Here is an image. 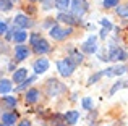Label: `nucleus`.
<instances>
[{
	"mask_svg": "<svg viewBox=\"0 0 128 126\" xmlns=\"http://www.w3.org/2000/svg\"><path fill=\"white\" fill-rule=\"evenodd\" d=\"M75 66L76 65L72 62V58H65V60H60L57 63V68L62 76H72V73L75 71Z\"/></svg>",
	"mask_w": 128,
	"mask_h": 126,
	"instance_id": "f257e3e1",
	"label": "nucleus"
},
{
	"mask_svg": "<svg viewBox=\"0 0 128 126\" xmlns=\"http://www.w3.org/2000/svg\"><path fill=\"white\" fill-rule=\"evenodd\" d=\"M70 32H72V28L63 29V28H60V26H52L50 31H49V34H50V37L55 39V41H62V39H65L66 36L70 34Z\"/></svg>",
	"mask_w": 128,
	"mask_h": 126,
	"instance_id": "f03ea898",
	"label": "nucleus"
},
{
	"mask_svg": "<svg viewBox=\"0 0 128 126\" xmlns=\"http://www.w3.org/2000/svg\"><path fill=\"white\" fill-rule=\"evenodd\" d=\"M107 57H109V60H114V62H123V60H126V58H128V54L123 50V49L112 47Z\"/></svg>",
	"mask_w": 128,
	"mask_h": 126,
	"instance_id": "7ed1b4c3",
	"label": "nucleus"
},
{
	"mask_svg": "<svg viewBox=\"0 0 128 126\" xmlns=\"http://www.w3.org/2000/svg\"><path fill=\"white\" fill-rule=\"evenodd\" d=\"M70 5H72V10H73V13H75L76 16H83L86 13V10H88V3L84 0H72Z\"/></svg>",
	"mask_w": 128,
	"mask_h": 126,
	"instance_id": "20e7f679",
	"label": "nucleus"
},
{
	"mask_svg": "<svg viewBox=\"0 0 128 126\" xmlns=\"http://www.w3.org/2000/svg\"><path fill=\"white\" fill-rule=\"evenodd\" d=\"M83 52H86V54H94V52H97V45H96V37L94 36H91V37H88V41L84 44L81 45Z\"/></svg>",
	"mask_w": 128,
	"mask_h": 126,
	"instance_id": "39448f33",
	"label": "nucleus"
},
{
	"mask_svg": "<svg viewBox=\"0 0 128 126\" xmlns=\"http://www.w3.org/2000/svg\"><path fill=\"white\" fill-rule=\"evenodd\" d=\"M28 57H29V49L26 45H21V44L16 45L15 47V58L16 60L21 62V60H26Z\"/></svg>",
	"mask_w": 128,
	"mask_h": 126,
	"instance_id": "423d86ee",
	"label": "nucleus"
},
{
	"mask_svg": "<svg viewBox=\"0 0 128 126\" xmlns=\"http://www.w3.org/2000/svg\"><path fill=\"white\" fill-rule=\"evenodd\" d=\"M126 71H128V68L125 65H122V66H114V68L104 69L102 74H106V76H120V74H123V73H126Z\"/></svg>",
	"mask_w": 128,
	"mask_h": 126,
	"instance_id": "0eeeda50",
	"label": "nucleus"
},
{
	"mask_svg": "<svg viewBox=\"0 0 128 126\" xmlns=\"http://www.w3.org/2000/svg\"><path fill=\"white\" fill-rule=\"evenodd\" d=\"M32 68H34L36 74H42V73H46L47 68H49V60H47V58H39V60L34 63Z\"/></svg>",
	"mask_w": 128,
	"mask_h": 126,
	"instance_id": "6e6552de",
	"label": "nucleus"
},
{
	"mask_svg": "<svg viewBox=\"0 0 128 126\" xmlns=\"http://www.w3.org/2000/svg\"><path fill=\"white\" fill-rule=\"evenodd\" d=\"M62 89H63V86L58 81H55V79H50L47 82V92H49V95H57Z\"/></svg>",
	"mask_w": 128,
	"mask_h": 126,
	"instance_id": "1a4fd4ad",
	"label": "nucleus"
},
{
	"mask_svg": "<svg viewBox=\"0 0 128 126\" xmlns=\"http://www.w3.org/2000/svg\"><path fill=\"white\" fill-rule=\"evenodd\" d=\"M57 19H58V21H62V23H66V24H78V23H80L78 18H75V16L68 15V13H63V11L58 13Z\"/></svg>",
	"mask_w": 128,
	"mask_h": 126,
	"instance_id": "9d476101",
	"label": "nucleus"
},
{
	"mask_svg": "<svg viewBox=\"0 0 128 126\" xmlns=\"http://www.w3.org/2000/svg\"><path fill=\"white\" fill-rule=\"evenodd\" d=\"M50 50V45L47 41H44V39H41V41H38L34 44V52L36 54H47V52Z\"/></svg>",
	"mask_w": 128,
	"mask_h": 126,
	"instance_id": "9b49d317",
	"label": "nucleus"
},
{
	"mask_svg": "<svg viewBox=\"0 0 128 126\" xmlns=\"http://www.w3.org/2000/svg\"><path fill=\"white\" fill-rule=\"evenodd\" d=\"M13 21H15V24L20 26V28H29V26H31L29 18H28V16H24V15H16Z\"/></svg>",
	"mask_w": 128,
	"mask_h": 126,
	"instance_id": "f8f14e48",
	"label": "nucleus"
},
{
	"mask_svg": "<svg viewBox=\"0 0 128 126\" xmlns=\"http://www.w3.org/2000/svg\"><path fill=\"white\" fill-rule=\"evenodd\" d=\"M39 97H41V92H39L38 89H29V91L26 92V102H28V104H34V102H38Z\"/></svg>",
	"mask_w": 128,
	"mask_h": 126,
	"instance_id": "ddd939ff",
	"label": "nucleus"
},
{
	"mask_svg": "<svg viewBox=\"0 0 128 126\" xmlns=\"http://www.w3.org/2000/svg\"><path fill=\"white\" fill-rule=\"evenodd\" d=\"M18 118L16 113H3L2 115V121H3V126H13Z\"/></svg>",
	"mask_w": 128,
	"mask_h": 126,
	"instance_id": "4468645a",
	"label": "nucleus"
},
{
	"mask_svg": "<svg viewBox=\"0 0 128 126\" xmlns=\"http://www.w3.org/2000/svg\"><path fill=\"white\" fill-rule=\"evenodd\" d=\"M65 120H66V123H68V125H75L76 121L80 120V112H76V110L66 112V113H65Z\"/></svg>",
	"mask_w": 128,
	"mask_h": 126,
	"instance_id": "2eb2a0df",
	"label": "nucleus"
},
{
	"mask_svg": "<svg viewBox=\"0 0 128 126\" xmlns=\"http://www.w3.org/2000/svg\"><path fill=\"white\" fill-rule=\"evenodd\" d=\"M26 76H28V69L20 68V69H16V71L13 73V81L15 82H23L26 79Z\"/></svg>",
	"mask_w": 128,
	"mask_h": 126,
	"instance_id": "dca6fc26",
	"label": "nucleus"
},
{
	"mask_svg": "<svg viewBox=\"0 0 128 126\" xmlns=\"http://www.w3.org/2000/svg\"><path fill=\"white\" fill-rule=\"evenodd\" d=\"M10 91H12V81L0 79V94H8Z\"/></svg>",
	"mask_w": 128,
	"mask_h": 126,
	"instance_id": "f3484780",
	"label": "nucleus"
},
{
	"mask_svg": "<svg viewBox=\"0 0 128 126\" xmlns=\"http://www.w3.org/2000/svg\"><path fill=\"white\" fill-rule=\"evenodd\" d=\"M26 37H28V34H26L24 31H16L15 34H13V41H15L16 44H23V42L26 41Z\"/></svg>",
	"mask_w": 128,
	"mask_h": 126,
	"instance_id": "a211bd4d",
	"label": "nucleus"
},
{
	"mask_svg": "<svg viewBox=\"0 0 128 126\" xmlns=\"http://www.w3.org/2000/svg\"><path fill=\"white\" fill-rule=\"evenodd\" d=\"M55 6L63 11V10H66L70 6V0H55Z\"/></svg>",
	"mask_w": 128,
	"mask_h": 126,
	"instance_id": "6ab92c4d",
	"label": "nucleus"
},
{
	"mask_svg": "<svg viewBox=\"0 0 128 126\" xmlns=\"http://www.w3.org/2000/svg\"><path fill=\"white\" fill-rule=\"evenodd\" d=\"M117 15L123 16V18H128V3L122 5V6H117Z\"/></svg>",
	"mask_w": 128,
	"mask_h": 126,
	"instance_id": "aec40b11",
	"label": "nucleus"
},
{
	"mask_svg": "<svg viewBox=\"0 0 128 126\" xmlns=\"http://www.w3.org/2000/svg\"><path fill=\"white\" fill-rule=\"evenodd\" d=\"M70 58H73L72 62L75 63V65H76V63H81V62H83V55L80 54L78 50H73V52H72V57H70Z\"/></svg>",
	"mask_w": 128,
	"mask_h": 126,
	"instance_id": "412c9836",
	"label": "nucleus"
},
{
	"mask_svg": "<svg viewBox=\"0 0 128 126\" xmlns=\"http://www.w3.org/2000/svg\"><path fill=\"white\" fill-rule=\"evenodd\" d=\"M12 6H13V3L6 2V0H0V10H2V11H10Z\"/></svg>",
	"mask_w": 128,
	"mask_h": 126,
	"instance_id": "4be33fe9",
	"label": "nucleus"
},
{
	"mask_svg": "<svg viewBox=\"0 0 128 126\" xmlns=\"http://www.w3.org/2000/svg\"><path fill=\"white\" fill-rule=\"evenodd\" d=\"M3 100H5V104L8 105V107H15V105H16V99H15V97H10V95H6V97H3Z\"/></svg>",
	"mask_w": 128,
	"mask_h": 126,
	"instance_id": "5701e85b",
	"label": "nucleus"
},
{
	"mask_svg": "<svg viewBox=\"0 0 128 126\" xmlns=\"http://www.w3.org/2000/svg\"><path fill=\"white\" fill-rule=\"evenodd\" d=\"M104 6H106V8L118 6V0H104Z\"/></svg>",
	"mask_w": 128,
	"mask_h": 126,
	"instance_id": "b1692460",
	"label": "nucleus"
},
{
	"mask_svg": "<svg viewBox=\"0 0 128 126\" xmlns=\"http://www.w3.org/2000/svg\"><path fill=\"white\" fill-rule=\"evenodd\" d=\"M91 107H92V100H91V97H84V99H83V108H84V110H89Z\"/></svg>",
	"mask_w": 128,
	"mask_h": 126,
	"instance_id": "393cba45",
	"label": "nucleus"
},
{
	"mask_svg": "<svg viewBox=\"0 0 128 126\" xmlns=\"http://www.w3.org/2000/svg\"><path fill=\"white\" fill-rule=\"evenodd\" d=\"M34 76H32V78H28V81H23V84L21 86H18V87H16V91H23V89H24L26 87V86H28L29 84V82H34Z\"/></svg>",
	"mask_w": 128,
	"mask_h": 126,
	"instance_id": "a878e982",
	"label": "nucleus"
},
{
	"mask_svg": "<svg viewBox=\"0 0 128 126\" xmlns=\"http://www.w3.org/2000/svg\"><path fill=\"white\" fill-rule=\"evenodd\" d=\"M122 87H123V82H122V81L115 82V86H114V87L110 89V95H114V94H115L117 91H118V89H122Z\"/></svg>",
	"mask_w": 128,
	"mask_h": 126,
	"instance_id": "bb28decb",
	"label": "nucleus"
},
{
	"mask_svg": "<svg viewBox=\"0 0 128 126\" xmlns=\"http://www.w3.org/2000/svg\"><path fill=\"white\" fill-rule=\"evenodd\" d=\"M100 24H102V26H104V29H107V31H109V29H112V23H110L109 19H106V18L100 19Z\"/></svg>",
	"mask_w": 128,
	"mask_h": 126,
	"instance_id": "cd10ccee",
	"label": "nucleus"
},
{
	"mask_svg": "<svg viewBox=\"0 0 128 126\" xmlns=\"http://www.w3.org/2000/svg\"><path fill=\"white\" fill-rule=\"evenodd\" d=\"M102 76V73H97V74H94V76H91L89 78V84H94L96 81H99V78Z\"/></svg>",
	"mask_w": 128,
	"mask_h": 126,
	"instance_id": "c85d7f7f",
	"label": "nucleus"
},
{
	"mask_svg": "<svg viewBox=\"0 0 128 126\" xmlns=\"http://www.w3.org/2000/svg\"><path fill=\"white\" fill-rule=\"evenodd\" d=\"M6 31H8V28H6V23H5V21H0V36L5 34Z\"/></svg>",
	"mask_w": 128,
	"mask_h": 126,
	"instance_id": "c756f323",
	"label": "nucleus"
},
{
	"mask_svg": "<svg viewBox=\"0 0 128 126\" xmlns=\"http://www.w3.org/2000/svg\"><path fill=\"white\" fill-rule=\"evenodd\" d=\"M41 39H42V37H41L39 34H32V36H31V45H34L36 42H38V41H41Z\"/></svg>",
	"mask_w": 128,
	"mask_h": 126,
	"instance_id": "7c9ffc66",
	"label": "nucleus"
},
{
	"mask_svg": "<svg viewBox=\"0 0 128 126\" xmlns=\"http://www.w3.org/2000/svg\"><path fill=\"white\" fill-rule=\"evenodd\" d=\"M20 126H31V123H29L28 120H24V121H21V123H20Z\"/></svg>",
	"mask_w": 128,
	"mask_h": 126,
	"instance_id": "2f4dec72",
	"label": "nucleus"
},
{
	"mask_svg": "<svg viewBox=\"0 0 128 126\" xmlns=\"http://www.w3.org/2000/svg\"><path fill=\"white\" fill-rule=\"evenodd\" d=\"M107 32H109L107 29H102V31H100V37H106V36H107Z\"/></svg>",
	"mask_w": 128,
	"mask_h": 126,
	"instance_id": "473e14b6",
	"label": "nucleus"
},
{
	"mask_svg": "<svg viewBox=\"0 0 128 126\" xmlns=\"http://www.w3.org/2000/svg\"><path fill=\"white\" fill-rule=\"evenodd\" d=\"M6 2H10V3H15V2H18V0H6Z\"/></svg>",
	"mask_w": 128,
	"mask_h": 126,
	"instance_id": "72a5a7b5",
	"label": "nucleus"
},
{
	"mask_svg": "<svg viewBox=\"0 0 128 126\" xmlns=\"http://www.w3.org/2000/svg\"><path fill=\"white\" fill-rule=\"evenodd\" d=\"M31 2H36V0H31Z\"/></svg>",
	"mask_w": 128,
	"mask_h": 126,
	"instance_id": "f704fd0d",
	"label": "nucleus"
},
{
	"mask_svg": "<svg viewBox=\"0 0 128 126\" xmlns=\"http://www.w3.org/2000/svg\"><path fill=\"white\" fill-rule=\"evenodd\" d=\"M0 126H2V125H0Z\"/></svg>",
	"mask_w": 128,
	"mask_h": 126,
	"instance_id": "c9c22d12",
	"label": "nucleus"
}]
</instances>
